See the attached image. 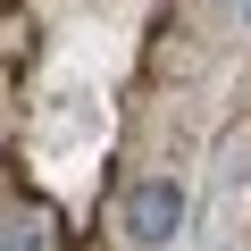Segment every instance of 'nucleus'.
Listing matches in <instances>:
<instances>
[{
  "label": "nucleus",
  "mask_w": 251,
  "mask_h": 251,
  "mask_svg": "<svg viewBox=\"0 0 251 251\" xmlns=\"http://www.w3.org/2000/svg\"><path fill=\"white\" fill-rule=\"evenodd\" d=\"M184 226V193L168 184V176H151V184H134V201H126V234H134L143 251H159L168 234Z\"/></svg>",
  "instance_id": "nucleus-1"
},
{
  "label": "nucleus",
  "mask_w": 251,
  "mask_h": 251,
  "mask_svg": "<svg viewBox=\"0 0 251 251\" xmlns=\"http://www.w3.org/2000/svg\"><path fill=\"white\" fill-rule=\"evenodd\" d=\"M0 251H50V218L25 209V201H9V243H0Z\"/></svg>",
  "instance_id": "nucleus-2"
}]
</instances>
